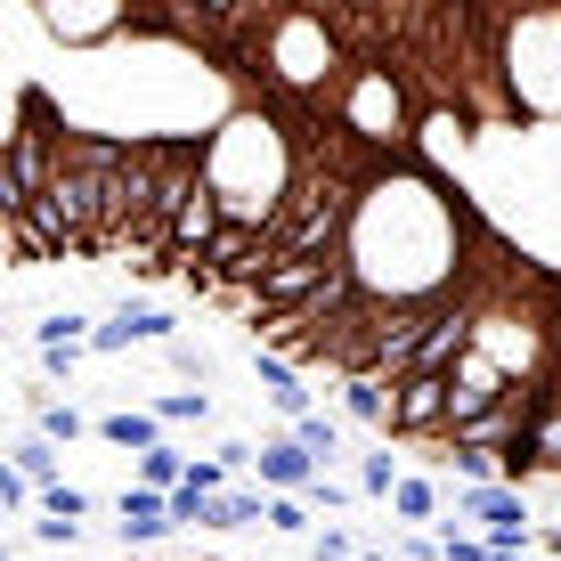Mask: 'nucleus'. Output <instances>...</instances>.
<instances>
[{
    "label": "nucleus",
    "instance_id": "obj_1",
    "mask_svg": "<svg viewBox=\"0 0 561 561\" xmlns=\"http://www.w3.org/2000/svg\"><path fill=\"white\" fill-rule=\"evenodd\" d=\"M196 180L211 187V204H220L228 228H268V211H277L285 180H294V139L277 130V114L237 99L220 114V123L196 139Z\"/></svg>",
    "mask_w": 561,
    "mask_h": 561
},
{
    "label": "nucleus",
    "instance_id": "obj_2",
    "mask_svg": "<svg viewBox=\"0 0 561 561\" xmlns=\"http://www.w3.org/2000/svg\"><path fill=\"white\" fill-rule=\"evenodd\" d=\"M448 432V375H399L391 382V423H382V439H439Z\"/></svg>",
    "mask_w": 561,
    "mask_h": 561
},
{
    "label": "nucleus",
    "instance_id": "obj_3",
    "mask_svg": "<svg viewBox=\"0 0 561 561\" xmlns=\"http://www.w3.org/2000/svg\"><path fill=\"white\" fill-rule=\"evenodd\" d=\"M171 334H180V318H171V309L123 301L106 325H90V351H99V358H123V351H163Z\"/></svg>",
    "mask_w": 561,
    "mask_h": 561
},
{
    "label": "nucleus",
    "instance_id": "obj_4",
    "mask_svg": "<svg viewBox=\"0 0 561 561\" xmlns=\"http://www.w3.org/2000/svg\"><path fill=\"white\" fill-rule=\"evenodd\" d=\"M253 472H261V489H268V496H301L309 480H318V456H309L294 432H268L261 448H253Z\"/></svg>",
    "mask_w": 561,
    "mask_h": 561
},
{
    "label": "nucleus",
    "instance_id": "obj_5",
    "mask_svg": "<svg viewBox=\"0 0 561 561\" xmlns=\"http://www.w3.org/2000/svg\"><path fill=\"white\" fill-rule=\"evenodd\" d=\"M114 520H123L130 546H154V537L180 529V520H171V489H147V480H130V489L114 496Z\"/></svg>",
    "mask_w": 561,
    "mask_h": 561
},
{
    "label": "nucleus",
    "instance_id": "obj_6",
    "mask_svg": "<svg viewBox=\"0 0 561 561\" xmlns=\"http://www.w3.org/2000/svg\"><path fill=\"white\" fill-rule=\"evenodd\" d=\"M253 375H261L268 408H277L285 423H294V415L309 408V391H301V366H294V358H277V351H261V342H253Z\"/></svg>",
    "mask_w": 561,
    "mask_h": 561
},
{
    "label": "nucleus",
    "instance_id": "obj_7",
    "mask_svg": "<svg viewBox=\"0 0 561 561\" xmlns=\"http://www.w3.org/2000/svg\"><path fill=\"white\" fill-rule=\"evenodd\" d=\"M342 415L366 423V432H382V423H391V382L382 375H342Z\"/></svg>",
    "mask_w": 561,
    "mask_h": 561
},
{
    "label": "nucleus",
    "instance_id": "obj_8",
    "mask_svg": "<svg viewBox=\"0 0 561 561\" xmlns=\"http://www.w3.org/2000/svg\"><path fill=\"white\" fill-rule=\"evenodd\" d=\"M285 432H294V439H301V448H309V456H318V472H334V456H342V448H351V439H342V415H325V408H301L294 423H285Z\"/></svg>",
    "mask_w": 561,
    "mask_h": 561
},
{
    "label": "nucleus",
    "instance_id": "obj_9",
    "mask_svg": "<svg viewBox=\"0 0 561 561\" xmlns=\"http://www.w3.org/2000/svg\"><path fill=\"white\" fill-rule=\"evenodd\" d=\"M382 505H391L399 520H439V513H448V489H439V480H423V472H399Z\"/></svg>",
    "mask_w": 561,
    "mask_h": 561
},
{
    "label": "nucleus",
    "instance_id": "obj_10",
    "mask_svg": "<svg viewBox=\"0 0 561 561\" xmlns=\"http://www.w3.org/2000/svg\"><path fill=\"white\" fill-rule=\"evenodd\" d=\"M99 439L106 448H154L163 423H154V408H114V415H99Z\"/></svg>",
    "mask_w": 561,
    "mask_h": 561
},
{
    "label": "nucleus",
    "instance_id": "obj_11",
    "mask_svg": "<svg viewBox=\"0 0 561 561\" xmlns=\"http://www.w3.org/2000/svg\"><path fill=\"white\" fill-rule=\"evenodd\" d=\"M268 513V489H220L211 496V529H261Z\"/></svg>",
    "mask_w": 561,
    "mask_h": 561
},
{
    "label": "nucleus",
    "instance_id": "obj_12",
    "mask_svg": "<svg viewBox=\"0 0 561 561\" xmlns=\"http://www.w3.org/2000/svg\"><path fill=\"white\" fill-rule=\"evenodd\" d=\"M90 325L99 318H82V309H49V318L33 325V342H42V351H90Z\"/></svg>",
    "mask_w": 561,
    "mask_h": 561
},
{
    "label": "nucleus",
    "instance_id": "obj_13",
    "mask_svg": "<svg viewBox=\"0 0 561 561\" xmlns=\"http://www.w3.org/2000/svg\"><path fill=\"white\" fill-rule=\"evenodd\" d=\"M139 480H147V489H180V480H187V448H171V439L139 448Z\"/></svg>",
    "mask_w": 561,
    "mask_h": 561
},
{
    "label": "nucleus",
    "instance_id": "obj_14",
    "mask_svg": "<svg viewBox=\"0 0 561 561\" xmlns=\"http://www.w3.org/2000/svg\"><path fill=\"white\" fill-rule=\"evenodd\" d=\"M9 463L33 480V489H49V480H57V439H42V432H33V439H16V448H9Z\"/></svg>",
    "mask_w": 561,
    "mask_h": 561
},
{
    "label": "nucleus",
    "instance_id": "obj_15",
    "mask_svg": "<svg viewBox=\"0 0 561 561\" xmlns=\"http://www.w3.org/2000/svg\"><path fill=\"white\" fill-rule=\"evenodd\" d=\"M33 505L57 513V520H90V513H99V496H90V489H66V480H49V489H33Z\"/></svg>",
    "mask_w": 561,
    "mask_h": 561
},
{
    "label": "nucleus",
    "instance_id": "obj_16",
    "mask_svg": "<svg viewBox=\"0 0 561 561\" xmlns=\"http://www.w3.org/2000/svg\"><path fill=\"white\" fill-rule=\"evenodd\" d=\"M33 423H42V439H57V448H66V439H82L90 423L66 408V399H33Z\"/></svg>",
    "mask_w": 561,
    "mask_h": 561
},
{
    "label": "nucleus",
    "instance_id": "obj_17",
    "mask_svg": "<svg viewBox=\"0 0 561 561\" xmlns=\"http://www.w3.org/2000/svg\"><path fill=\"white\" fill-rule=\"evenodd\" d=\"M301 505H309V513H318V505H325V513H342V505H366V496H358V480H334V472H318V480L301 489Z\"/></svg>",
    "mask_w": 561,
    "mask_h": 561
},
{
    "label": "nucleus",
    "instance_id": "obj_18",
    "mask_svg": "<svg viewBox=\"0 0 561 561\" xmlns=\"http://www.w3.org/2000/svg\"><path fill=\"white\" fill-rule=\"evenodd\" d=\"M211 415V399L204 391H171V399H154V423H163V432H180V423H204Z\"/></svg>",
    "mask_w": 561,
    "mask_h": 561
},
{
    "label": "nucleus",
    "instance_id": "obj_19",
    "mask_svg": "<svg viewBox=\"0 0 561 561\" xmlns=\"http://www.w3.org/2000/svg\"><path fill=\"white\" fill-rule=\"evenodd\" d=\"M261 529H277V537H309V505H301V496H268Z\"/></svg>",
    "mask_w": 561,
    "mask_h": 561
},
{
    "label": "nucleus",
    "instance_id": "obj_20",
    "mask_svg": "<svg viewBox=\"0 0 561 561\" xmlns=\"http://www.w3.org/2000/svg\"><path fill=\"white\" fill-rule=\"evenodd\" d=\"M391 480H399V456H358V496H391Z\"/></svg>",
    "mask_w": 561,
    "mask_h": 561
},
{
    "label": "nucleus",
    "instance_id": "obj_21",
    "mask_svg": "<svg viewBox=\"0 0 561 561\" xmlns=\"http://www.w3.org/2000/svg\"><path fill=\"white\" fill-rule=\"evenodd\" d=\"M0 513H33V480L16 472L9 456H0Z\"/></svg>",
    "mask_w": 561,
    "mask_h": 561
},
{
    "label": "nucleus",
    "instance_id": "obj_22",
    "mask_svg": "<svg viewBox=\"0 0 561 561\" xmlns=\"http://www.w3.org/2000/svg\"><path fill=\"white\" fill-rule=\"evenodd\" d=\"M73 537H82V520H57V513L33 520V546H73Z\"/></svg>",
    "mask_w": 561,
    "mask_h": 561
},
{
    "label": "nucleus",
    "instance_id": "obj_23",
    "mask_svg": "<svg viewBox=\"0 0 561 561\" xmlns=\"http://www.w3.org/2000/svg\"><path fill=\"white\" fill-rule=\"evenodd\" d=\"M187 489L220 496V489H228V463H220V456H211V463H196V456H187Z\"/></svg>",
    "mask_w": 561,
    "mask_h": 561
},
{
    "label": "nucleus",
    "instance_id": "obj_24",
    "mask_svg": "<svg viewBox=\"0 0 561 561\" xmlns=\"http://www.w3.org/2000/svg\"><path fill=\"white\" fill-rule=\"evenodd\" d=\"M163 358H171V366H180V375H196V382L211 375V358H204V351H187V342H180V334H171V342H163Z\"/></svg>",
    "mask_w": 561,
    "mask_h": 561
},
{
    "label": "nucleus",
    "instance_id": "obj_25",
    "mask_svg": "<svg viewBox=\"0 0 561 561\" xmlns=\"http://www.w3.org/2000/svg\"><path fill=\"white\" fill-rule=\"evenodd\" d=\"M211 456H220L228 472H253V439H220V448H211Z\"/></svg>",
    "mask_w": 561,
    "mask_h": 561
},
{
    "label": "nucleus",
    "instance_id": "obj_26",
    "mask_svg": "<svg viewBox=\"0 0 561 561\" xmlns=\"http://www.w3.org/2000/svg\"><path fill=\"white\" fill-rule=\"evenodd\" d=\"M399 561H439V537H399Z\"/></svg>",
    "mask_w": 561,
    "mask_h": 561
},
{
    "label": "nucleus",
    "instance_id": "obj_27",
    "mask_svg": "<svg viewBox=\"0 0 561 561\" xmlns=\"http://www.w3.org/2000/svg\"><path fill=\"white\" fill-rule=\"evenodd\" d=\"M529 546H537V553H553V561H561V520H553V529H537V537H529Z\"/></svg>",
    "mask_w": 561,
    "mask_h": 561
},
{
    "label": "nucleus",
    "instance_id": "obj_28",
    "mask_svg": "<svg viewBox=\"0 0 561 561\" xmlns=\"http://www.w3.org/2000/svg\"><path fill=\"white\" fill-rule=\"evenodd\" d=\"M489 561H529V553H520V546H489Z\"/></svg>",
    "mask_w": 561,
    "mask_h": 561
},
{
    "label": "nucleus",
    "instance_id": "obj_29",
    "mask_svg": "<svg viewBox=\"0 0 561 561\" xmlns=\"http://www.w3.org/2000/svg\"><path fill=\"white\" fill-rule=\"evenodd\" d=\"M0 561H16V553H9V546H0Z\"/></svg>",
    "mask_w": 561,
    "mask_h": 561
},
{
    "label": "nucleus",
    "instance_id": "obj_30",
    "mask_svg": "<svg viewBox=\"0 0 561 561\" xmlns=\"http://www.w3.org/2000/svg\"><path fill=\"white\" fill-rule=\"evenodd\" d=\"M0 520H9V513H0Z\"/></svg>",
    "mask_w": 561,
    "mask_h": 561
}]
</instances>
